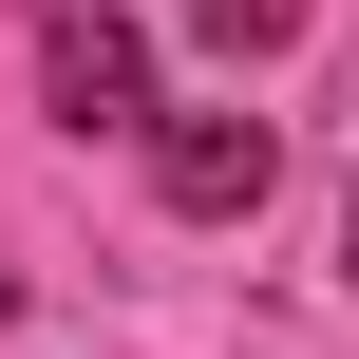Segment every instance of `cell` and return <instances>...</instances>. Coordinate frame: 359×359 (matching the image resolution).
Masks as SVG:
<instances>
[{"label":"cell","mask_w":359,"mask_h":359,"mask_svg":"<svg viewBox=\"0 0 359 359\" xmlns=\"http://www.w3.org/2000/svg\"><path fill=\"white\" fill-rule=\"evenodd\" d=\"M133 133H151V189H170L189 227L265 208V170H284V151H265V114H133Z\"/></svg>","instance_id":"cell-1"},{"label":"cell","mask_w":359,"mask_h":359,"mask_svg":"<svg viewBox=\"0 0 359 359\" xmlns=\"http://www.w3.org/2000/svg\"><path fill=\"white\" fill-rule=\"evenodd\" d=\"M38 76H57V114H76V133H133V114H151V57H133V19H114V0H57V19H38Z\"/></svg>","instance_id":"cell-2"},{"label":"cell","mask_w":359,"mask_h":359,"mask_svg":"<svg viewBox=\"0 0 359 359\" xmlns=\"http://www.w3.org/2000/svg\"><path fill=\"white\" fill-rule=\"evenodd\" d=\"M341 246H359V227H341Z\"/></svg>","instance_id":"cell-3"}]
</instances>
